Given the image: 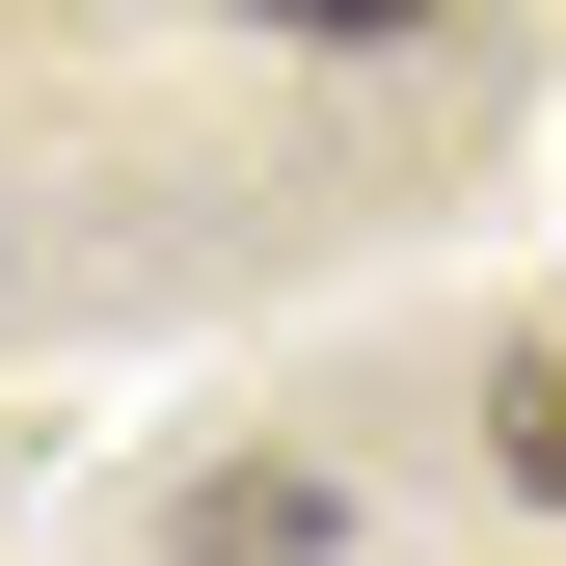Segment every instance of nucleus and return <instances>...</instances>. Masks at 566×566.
<instances>
[{"mask_svg": "<svg viewBox=\"0 0 566 566\" xmlns=\"http://www.w3.org/2000/svg\"><path fill=\"white\" fill-rule=\"evenodd\" d=\"M243 28H350V54H378V28H432V0H243Z\"/></svg>", "mask_w": 566, "mask_h": 566, "instance_id": "nucleus-3", "label": "nucleus"}, {"mask_svg": "<svg viewBox=\"0 0 566 566\" xmlns=\"http://www.w3.org/2000/svg\"><path fill=\"white\" fill-rule=\"evenodd\" d=\"M485 459H513L539 513H566V350H513V378H485Z\"/></svg>", "mask_w": 566, "mask_h": 566, "instance_id": "nucleus-2", "label": "nucleus"}, {"mask_svg": "<svg viewBox=\"0 0 566 566\" xmlns=\"http://www.w3.org/2000/svg\"><path fill=\"white\" fill-rule=\"evenodd\" d=\"M189 566H324V485H297V459H243V485H189Z\"/></svg>", "mask_w": 566, "mask_h": 566, "instance_id": "nucleus-1", "label": "nucleus"}]
</instances>
